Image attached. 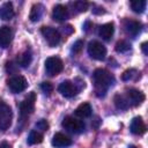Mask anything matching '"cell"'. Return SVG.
Instances as JSON below:
<instances>
[{"instance_id": "obj_7", "label": "cell", "mask_w": 148, "mask_h": 148, "mask_svg": "<svg viewBox=\"0 0 148 148\" xmlns=\"http://www.w3.org/2000/svg\"><path fill=\"white\" fill-rule=\"evenodd\" d=\"M40 32L43 35V37L45 38V40L47 42V44L53 47V46H57L59 43H60V39H61V36L59 34L58 30H56L54 28H51V27H43L40 29Z\"/></svg>"}, {"instance_id": "obj_2", "label": "cell", "mask_w": 148, "mask_h": 148, "mask_svg": "<svg viewBox=\"0 0 148 148\" xmlns=\"http://www.w3.org/2000/svg\"><path fill=\"white\" fill-rule=\"evenodd\" d=\"M13 112L8 104L0 99V131H6L12 125Z\"/></svg>"}, {"instance_id": "obj_3", "label": "cell", "mask_w": 148, "mask_h": 148, "mask_svg": "<svg viewBox=\"0 0 148 148\" xmlns=\"http://www.w3.org/2000/svg\"><path fill=\"white\" fill-rule=\"evenodd\" d=\"M88 54L95 59V60H104L105 59V56H106V49L105 46L97 42V40H91L89 44H88Z\"/></svg>"}, {"instance_id": "obj_9", "label": "cell", "mask_w": 148, "mask_h": 148, "mask_svg": "<svg viewBox=\"0 0 148 148\" xmlns=\"http://www.w3.org/2000/svg\"><path fill=\"white\" fill-rule=\"evenodd\" d=\"M126 99L130 105L138 106L145 101V95L142 91H140L138 89H128L126 91Z\"/></svg>"}, {"instance_id": "obj_30", "label": "cell", "mask_w": 148, "mask_h": 148, "mask_svg": "<svg viewBox=\"0 0 148 148\" xmlns=\"http://www.w3.org/2000/svg\"><path fill=\"white\" fill-rule=\"evenodd\" d=\"M6 71L9 73V74H14L16 72V66L13 64V62H7L6 64Z\"/></svg>"}, {"instance_id": "obj_33", "label": "cell", "mask_w": 148, "mask_h": 148, "mask_svg": "<svg viewBox=\"0 0 148 148\" xmlns=\"http://www.w3.org/2000/svg\"><path fill=\"white\" fill-rule=\"evenodd\" d=\"M95 14H104V9L103 8H98V9H94Z\"/></svg>"}, {"instance_id": "obj_29", "label": "cell", "mask_w": 148, "mask_h": 148, "mask_svg": "<svg viewBox=\"0 0 148 148\" xmlns=\"http://www.w3.org/2000/svg\"><path fill=\"white\" fill-rule=\"evenodd\" d=\"M36 128H38V130H40V131H47L49 130V123L45 120V119H40V120H38L37 123H36Z\"/></svg>"}, {"instance_id": "obj_17", "label": "cell", "mask_w": 148, "mask_h": 148, "mask_svg": "<svg viewBox=\"0 0 148 148\" xmlns=\"http://www.w3.org/2000/svg\"><path fill=\"white\" fill-rule=\"evenodd\" d=\"M114 28H113V23H105L103 25L99 27L98 29V36L104 39V40H110L112 35H113Z\"/></svg>"}, {"instance_id": "obj_23", "label": "cell", "mask_w": 148, "mask_h": 148, "mask_svg": "<svg viewBox=\"0 0 148 148\" xmlns=\"http://www.w3.org/2000/svg\"><path fill=\"white\" fill-rule=\"evenodd\" d=\"M147 2L145 0H136V1H131V8L135 13H143L146 9Z\"/></svg>"}, {"instance_id": "obj_25", "label": "cell", "mask_w": 148, "mask_h": 148, "mask_svg": "<svg viewBox=\"0 0 148 148\" xmlns=\"http://www.w3.org/2000/svg\"><path fill=\"white\" fill-rule=\"evenodd\" d=\"M72 6L75 8V10L76 12H79V13H82V12H86L87 9H88V2H86V1H75L74 3H72Z\"/></svg>"}, {"instance_id": "obj_28", "label": "cell", "mask_w": 148, "mask_h": 148, "mask_svg": "<svg viewBox=\"0 0 148 148\" xmlns=\"http://www.w3.org/2000/svg\"><path fill=\"white\" fill-rule=\"evenodd\" d=\"M40 89H42L43 92H45V94L49 95V94L52 92L53 86H52V83H50V82H42V83H40Z\"/></svg>"}, {"instance_id": "obj_19", "label": "cell", "mask_w": 148, "mask_h": 148, "mask_svg": "<svg viewBox=\"0 0 148 148\" xmlns=\"http://www.w3.org/2000/svg\"><path fill=\"white\" fill-rule=\"evenodd\" d=\"M43 12H44V7H43V5H40V3L34 5L32 8H31L29 18H30L32 22H37V21L40 20V17H42V15H43Z\"/></svg>"}, {"instance_id": "obj_4", "label": "cell", "mask_w": 148, "mask_h": 148, "mask_svg": "<svg viewBox=\"0 0 148 148\" xmlns=\"http://www.w3.org/2000/svg\"><path fill=\"white\" fill-rule=\"evenodd\" d=\"M62 69H64V64L60 58L49 57L45 60V71H46V74H49L50 76H54L59 74Z\"/></svg>"}, {"instance_id": "obj_32", "label": "cell", "mask_w": 148, "mask_h": 148, "mask_svg": "<svg viewBox=\"0 0 148 148\" xmlns=\"http://www.w3.org/2000/svg\"><path fill=\"white\" fill-rule=\"evenodd\" d=\"M73 28L71 27V25H67V27H64V32H66V34H72L73 32Z\"/></svg>"}, {"instance_id": "obj_15", "label": "cell", "mask_w": 148, "mask_h": 148, "mask_svg": "<svg viewBox=\"0 0 148 148\" xmlns=\"http://www.w3.org/2000/svg\"><path fill=\"white\" fill-rule=\"evenodd\" d=\"M52 17L57 22H62L68 18V9L64 5H57L52 10Z\"/></svg>"}, {"instance_id": "obj_22", "label": "cell", "mask_w": 148, "mask_h": 148, "mask_svg": "<svg viewBox=\"0 0 148 148\" xmlns=\"http://www.w3.org/2000/svg\"><path fill=\"white\" fill-rule=\"evenodd\" d=\"M114 104L120 110H126L130 106V104H128V102L124 95H116L114 96Z\"/></svg>"}, {"instance_id": "obj_20", "label": "cell", "mask_w": 148, "mask_h": 148, "mask_svg": "<svg viewBox=\"0 0 148 148\" xmlns=\"http://www.w3.org/2000/svg\"><path fill=\"white\" fill-rule=\"evenodd\" d=\"M31 60H32V53H31L30 50H27V51H24V52L20 56V58H18V64H20L21 67H28V66L30 65Z\"/></svg>"}, {"instance_id": "obj_1", "label": "cell", "mask_w": 148, "mask_h": 148, "mask_svg": "<svg viewBox=\"0 0 148 148\" xmlns=\"http://www.w3.org/2000/svg\"><path fill=\"white\" fill-rule=\"evenodd\" d=\"M92 80H94V86H95V91L97 96H104L108 89L112 86L114 79L113 76L103 68H97L94 74H92Z\"/></svg>"}, {"instance_id": "obj_16", "label": "cell", "mask_w": 148, "mask_h": 148, "mask_svg": "<svg viewBox=\"0 0 148 148\" xmlns=\"http://www.w3.org/2000/svg\"><path fill=\"white\" fill-rule=\"evenodd\" d=\"M14 7L12 2H5L0 6V18L3 21L12 20L14 17Z\"/></svg>"}, {"instance_id": "obj_18", "label": "cell", "mask_w": 148, "mask_h": 148, "mask_svg": "<svg viewBox=\"0 0 148 148\" xmlns=\"http://www.w3.org/2000/svg\"><path fill=\"white\" fill-rule=\"evenodd\" d=\"M91 112H92V109L89 103H82L75 110V114L80 118H88L91 116Z\"/></svg>"}, {"instance_id": "obj_6", "label": "cell", "mask_w": 148, "mask_h": 148, "mask_svg": "<svg viewBox=\"0 0 148 148\" xmlns=\"http://www.w3.org/2000/svg\"><path fill=\"white\" fill-rule=\"evenodd\" d=\"M35 102H36V94L34 91H31V92L28 94V96L18 105L21 116L27 117V116L31 114L35 110Z\"/></svg>"}, {"instance_id": "obj_12", "label": "cell", "mask_w": 148, "mask_h": 148, "mask_svg": "<svg viewBox=\"0 0 148 148\" xmlns=\"http://www.w3.org/2000/svg\"><path fill=\"white\" fill-rule=\"evenodd\" d=\"M124 28H125V31L130 35V36H133L135 37L140 31H141V28H142V24L135 20H125L124 21Z\"/></svg>"}, {"instance_id": "obj_8", "label": "cell", "mask_w": 148, "mask_h": 148, "mask_svg": "<svg viewBox=\"0 0 148 148\" xmlns=\"http://www.w3.org/2000/svg\"><path fill=\"white\" fill-rule=\"evenodd\" d=\"M7 83H8L9 89H10L13 92H15V94L23 91V90L28 87V82H27L25 77L22 76V75H15V76H12V77L8 80Z\"/></svg>"}, {"instance_id": "obj_31", "label": "cell", "mask_w": 148, "mask_h": 148, "mask_svg": "<svg viewBox=\"0 0 148 148\" xmlns=\"http://www.w3.org/2000/svg\"><path fill=\"white\" fill-rule=\"evenodd\" d=\"M148 43L147 42H145V43H142V45H141V49H142V51H143V53L145 54H148Z\"/></svg>"}, {"instance_id": "obj_21", "label": "cell", "mask_w": 148, "mask_h": 148, "mask_svg": "<svg viewBox=\"0 0 148 148\" xmlns=\"http://www.w3.org/2000/svg\"><path fill=\"white\" fill-rule=\"evenodd\" d=\"M43 141V134L38 131H31L28 136V143L29 145H37Z\"/></svg>"}, {"instance_id": "obj_35", "label": "cell", "mask_w": 148, "mask_h": 148, "mask_svg": "<svg viewBox=\"0 0 148 148\" xmlns=\"http://www.w3.org/2000/svg\"><path fill=\"white\" fill-rule=\"evenodd\" d=\"M128 148H136V147H135V146H133V145H131V146H130Z\"/></svg>"}, {"instance_id": "obj_27", "label": "cell", "mask_w": 148, "mask_h": 148, "mask_svg": "<svg viewBox=\"0 0 148 148\" xmlns=\"http://www.w3.org/2000/svg\"><path fill=\"white\" fill-rule=\"evenodd\" d=\"M138 75V72L135 71V69H127V71H125L124 72V74H123V80L124 81H128V80H132L134 76H136Z\"/></svg>"}, {"instance_id": "obj_10", "label": "cell", "mask_w": 148, "mask_h": 148, "mask_svg": "<svg viewBox=\"0 0 148 148\" xmlns=\"http://www.w3.org/2000/svg\"><path fill=\"white\" fill-rule=\"evenodd\" d=\"M58 90H59V92H60L64 97H66V98H71V97L75 96L76 92H77L76 86H75L73 82L68 81V80L62 81V82L59 84Z\"/></svg>"}, {"instance_id": "obj_11", "label": "cell", "mask_w": 148, "mask_h": 148, "mask_svg": "<svg viewBox=\"0 0 148 148\" xmlns=\"http://www.w3.org/2000/svg\"><path fill=\"white\" fill-rule=\"evenodd\" d=\"M51 143L56 148H66V147L72 145V140L67 135H65L62 133H56L53 135V138H52Z\"/></svg>"}, {"instance_id": "obj_13", "label": "cell", "mask_w": 148, "mask_h": 148, "mask_svg": "<svg viewBox=\"0 0 148 148\" xmlns=\"http://www.w3.org/2000/svg\"><path fill=\"white\" fill-rule=\"evenodd\" d=\"M13 39V31L8 25L0 28V47H7Z\"/></svg>"}, {"instance_id": "obj_5", "label": "cell", "mask_w": 148, "mask_h": 148, "mask_svg": "<svg viewBox=\"0 0 148 148\" xmlns=\"http://www.w3.org/2000/svg\"><path fill=\"white\" fill-rule=\"evenodd\" d=\"M62 127L72 133H81L84 131V124L82 120H79L74 117H71V116H67L64 118L62 123H61Z\"/></svg>"}, {"instance_id": "obj_14", "label": "cell", "mask_w": 148, "mask_h": 148, "mask_svg": "<svg viewBox=\"0 0 148 148\" xmlns=\"http://www.w3.org/2000/svg\"><path fill=\"white\" fill-rule=\"evenodd\" d=\"M130 130L133 134L135 135H142L143 133H146V125L142 120L141 117H135L132 119L131 121V126H130Z\"/></svg>"}, {"instance_id": "obj_26", "label": "cell", "mask_w": 148, "mask_h": 148, "mask_svg": "<svg viewBox=\"0 0 148 148\" xmlns=\"http://www.w3.org/2000/svg\"><path fill=\"white\" fill-rule=\"evenodd\" d=\"M82 47H83V40L79 39V40H76V42L73 44L71 51H72L73 54H77V53H80V52L82 51Z\"/></svg>"}, {"instance_id": "obj_24", "label": "cell", "mask_w": 148, "mask_h": 148, "mask_svg": "<svg viewBox=\"0 0 148 148\" xmlns=\"http://www.w3.org/2000/svg\"><path fill=\"white\" fill-rule=\"evenodd\" d=\"M116 51L119 52V53H125L127 52L130 49H131V45L126 42V40H119L117 44H116Z\"/></svg>"}, {"instance_id": "obj_34", "label": "cell", "mask_w": 148, "mask_h": 148, "mask_svg": "<svg viewBox=\"0 0 148 148\" xmlns=\"http://www.w3.org/2000/svg\"><path fill=\"white\" fill-rule=\"evenodd\" d=\"M0 148H10V146L7 142H1L0 143Z\"/></svg>"}]
</instances>
